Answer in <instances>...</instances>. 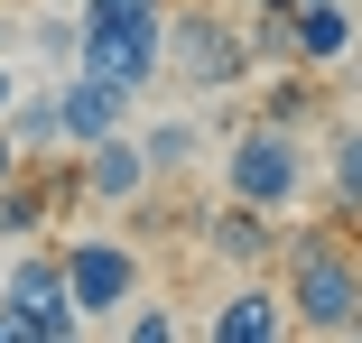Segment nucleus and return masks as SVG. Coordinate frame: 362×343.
<instances>
[{
  "label": "nucleus",
  "mask_w": 362,
  "mask_h": 343,
  "mask_svg": "<svg viewBox=\"0 0 362 343\" xmlns=\"http://www.w3.org/2000/svg\"><path fill=\"white\" fill-rule=\"evenodd\" d=\"M279 260H288V334H325V343H344V334H362V251L344 241V223L325 214V223H288L279 232Z\"/></svg>",
  "instance_id": "f257e3e1"
},
{
  "label": "nucleus",
  "mask_w": 362,
  "mask_h": 343,
  "mask_svg": "<svg viewBox=\"0 0 362 343\" xmlns=\"http://www.w3.org/2000/svg\"><path fill=\"white\" fill-rule=\"evenodd\" d=\"M158 84L177 93H242L251 84V47H242V10H204V0H168L158 10Z\"/></svg>",
  "instance_id": "f03ea898"
},
{
  "label": "nucleus",
  "mask_w": 362,
  "mask_h": 343,
  "mask_svg": "<svg viewBox=\"0 0 362 343\" xmlns=\"http://www.w3.org/2000/svg\"><path fill=\"white\" fill-rule=\"evenodd\" d=\"M223 195L260 204V214H288L307 195V130H279V121H242L223 140Z\"/></svg>",
  "instance_id": "7ed1b4c3"
},
{
  "label": "nucleus",
  "mask_w": 362,
  "mask_h": 343,
  "mask_svg": "<svg viewBox=\"0 0 362 343\" xmlns=\"http://www.w3.org/2000/svg\"><path fill=\"white\" fill-rule=\"evenodd\" d=\"M0 297L28 315L37 343H75L84 334V306H75V288H65V251L56 241H19L10 260H0Z\"/></svg>",
  "instance_id": "20e7f679"
},
{
  "label": "nucleus",
  "mask_w": 362,
  "mask_h": 343,
  "mask_svg": "<svg viewBox=\"0 0 362 343\" xmlns=\"http://www.w3.org/2000/svg\"><path fill=\"white\" fill-rule=\"evenodd\" d=\"M56 251H65V288H75L84 325H112L139 297V251L121 232H75V241H56Z\"/></svg>",
  "instance_id": "39448f33"
},
{
  "label": "nucleus",
  "mask_w": 362,
  "mask_h": 343,
  "mask_svg": "<svg viewBox=\"0 0 362 343\" xmlns=\"http://www.w3.org/2000/svg\"><path fill=\"white\" fill-rule=\"evenodd\" d=\"M84 19V10H75ZM75 65L84 75H103V84H121L130 102L158 84V19H84V47H75Z\"/></svg>",
  "instance_id": "423d86ee"
},
{
  "label": "nucleus",
  "mask_w": 362,
  "mask_h": 343,
  "mask_svg": "<svg viewBox=\"0 0 362 343\" xmlns=\"http://www.w3.org/2000/svg\"><path fill=\"white\" fill-rule=\"evenodd\" d=\"M204 232V260H223V269H242V279H260V269H279V214H260V204H214V214L195 223Z\"/></svg>",
  "instance_id": "0eeeda50"
},
{
  "label": "nucleus",
  "mask_w": 362,
  "mask_h": 343,
  "mask_svg": "<svg viewBox=\"0 0 362 343\" xmlns=\"http://www.w3.org/2000/svg\"><path fill=\"white\" fill-rule=\"evenodd\" d=\"M112 130H130V93L121 84H103V75H56V140L65 149H93V140H112Z\"/></svg>",
  "instance_id": "6e6552de"
},
{
  "label": "nucleus",
  "mask_w": 362,
  "mask_h": 343,
  "mask_svg": "<svg viewBox=\"0 0 362 343\" xmlns=\"http://www.w3.org/2000/svg\"><path fill=\"white\" fill-rule=\"evenodd\" d=\"M75 176H84V195L103 204V214H121V204H149V186H158V167L139 158V140H130V130L93 140V149L75 158Z\"/></svg>",
  "instance_id": "1a4fd4ad"
},
{
  "label": "nucleus",
  "mask_w": 362,
  "mask_h": 343,
  "mask_svg": "<svg viewBox=\"0 0 362 343\" xmlns=\"http://www.w3.org/2000/svg\"><path fill=\"white\" fill-rule=\"evenodd\" d=\"M353 47H362V10L353 0H298V10H288V56H298L307 75L344 65Z\"/></svg>",
  "instance_id": "9d476101"
},
{
  "label": "nucleus",
  "mask_w": 362,
  "mask_h": 343,
  "mask_svg": "<svg viewBox=\"0 0 362 343\" xmlns=\"http://www.w3.org/2000/svg\"><path fill=\"white\" fill-rule=\"evenodd\" d=\"M204 334H214V343H279V334H288V297L260 288V279H242L223 306L204 315Z\"/></svg>",
  "instance_id": "9b49d317"
},
{
  "label": "nucleus",
  "mask_w": 362,
  "mask_h": 343,
  "mask_svg": "<svg viewBox=\"0 0 362 343\" xmlns=\"http://www.w3.org/2000/svg\"><path fill=\"white\" fill-rule=\"evenodd\" d=\"M56 204H65V195H56V176H47V167H19L10 186H0V251L47 241V232H56Z\"/></svg>",
  "instance_id": "f8f14e48"
},
{
  "label": "nucleus",
  "mask_w": 362,
  "mask_h": 343,
  "mask_svg": "<svg viewBox=\"0 0 362 343\" xmlns=\"http://www.w3.org/2000/svg\"><path fill=\"white\" fill-rule=\"evenodd\" d=\"M325 204H334L344 232H362V121H344L334 149H325Z\"/></svg>",
  "instance_id": "ddd939ff"
},
{
  "label": "nucleus",
  "mask_w": 362,
  "mask_h": 343,
  "mask_svg": "<svg viewBox=\"0 0 362 343\" xmlns=\"http://www.w3.org/2000/svg\"><path fill=\"white\" fill-rule=\"evenodd\" d=\"M139 140V158H149L158 176H186L195 158H204V121L195 112H168V121H149V130H130Z\"/></svg>",
  "instance_id": "4468645a"
},
{
  "label": "nucleus",
  "mask_w": 362,
  "mask_h": 343,
  "mask_svg": "<svg viewBox=\"0 0 362 343\" xmlns=\"http://www.w3.org/2000/svg\"><path fill=\"white\" fill-rule=\"evenodd\" d=\"M0 130L19 140V158H47L56 149V84H19V102H10Z\"/></svg>",
  "instance_id": "2eb2a0df"
},
{
  "label": "nucleus",
  "mask_w": 362,
  "mask_h": 343,
  "mask_svg": "<svg viewBox=\"0 0 362 343\" xmlns=\"http://www.w3.org/2000/svg\"><path fill=\"white\" fill-rule=\"evenodd\" d=\"M251 121H279V130H307V121H316V84H307V65H279V84H260Z\"/></svg>",
  "instance_id": "dca6fc26"
},
{
  "label": "nucleus",
  "mask_w": 362,
  "mask_h": 343,
  "mask_svg": "<svg viewBox=\"0 0 362 343\" xmlns=\"http://www.w3.org/2000/svg\"><path fill=\"white\" fill-rule=\"evenodd\" d=\"M28 37H37V56L56 65V75H75V47H84V19H75V10H37Z\"/></svg>",
  "instance_id": "f3484780"
},
{
  "label": "nucleus",
  "mask_w": 362,
  "mask_h": 343,
  "mask_svg": "<svg viewBox=\"0 0 362 343\" xmlns=\"http://www.w3.org/2000/svg\"><path fill=\"white\" fill-rule=\"evenodd\" d=\"M112 325H121L130 343H177V315H168V306H149V297H130V306H121Z\"/></svg>",
  "instance_id": "a211bd4d"
},
{
  "label": "nucleus",
  "mask_w": 362,
  "mask_h": 343,
  "mask_svg": "<svg viewBox=\"0 0 362 343\" xmlns=\"http://www.w3.org/2000/svg\"><path fill=\"white\" fill-rule=\"evenodd\" d=\"M168 0H84V19H158Z\"/></svg>",
  "instance_id": "6ab92c4d"
},
{
  "label": "nucleus",
  "mask_w": 362,
  "mask_h": 343,
  "mask_svg": "<svg viewBox=\"0 0 362 343\" xmlns=\"http://www.w3.org/2000/svg\"><path fill=\"white\" fill-rule=\"evenodd\" d=\"M10 102H19V65L0 56V121H10Z\"/></svg>",
  "instance_id": "aec40b11"
},
{
  "label": "nucleus",
  "mask_w": 362,
  "mask_h": 343,
  "mask_svg": "<svg viewBox=\"0 0 362 343\" xmlns=\"http://www.w3.org/2000/svg\"><path fill=\"white\" fill-rule=\"evenodd\" d=\"M19 167H28V158H19V140H10V130H0V186H10Z\"/></svg>",
  "instance_id": "412c9836"
},
{
  "label": "nucleus",
  "mask_w": 362,
  "mask_h": 343,
  "mask_svg": "<svg viewBox=\"0 0 362 343\" xmlns=\"http://www.w3.org/2000/svg\"><path fill=\"white\" fill-rule=\"evenodd\" d=\"M10 47H19V19H10V10H0V56H10Z\"/></svg>",
  "instance_id": "4be33fe9"
},
{
  "label": "nucleus",
  "mask_w": 362,
  "mask_h": 343,
  "mask_svg": "<svg viewBox=\"0 0 362 343\" xmlns=\"http://www.w3.org/2000/svg\"><path fill=\"white\" fill-rule=\"evenodd\" d=\"M37 10H84V0H37Z\"/></svg>",
  "instance_id": "5701e85b"
},
{
  "label": "nucleus",
  "mask_w": 362,
  "mask_h": 343,
  "mask_svg": "<svg viewBox=\"0 0 362 343\" xmlns=\"http://www.w3.org/2000/svg\"><path fill=\"white\" fill-rule=\"evenodd\" d=\"M251 10H298V0H251Z\"/></svg>",
  "instance_id": "b1692460"
},
{
  "label": "nucleus",
  "mask_w": 362,
  "mask_h": 343,
  "mask_svg": "<svg viewBox=\"0 0 362 343\" xmlns=\"http://www.w3.org/2000/svg\"><path fill=\"white\" fill-rule=\"evenodd\" d=\"M353 10H362V0H353Z\"/></svg>",
  "instance_id": "393cba45"
}]
</instances>
